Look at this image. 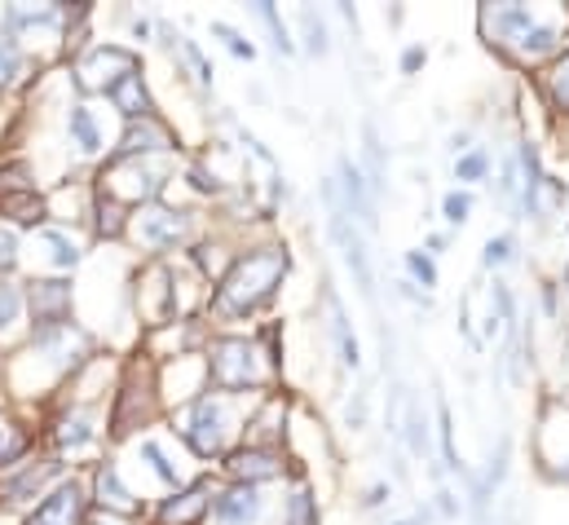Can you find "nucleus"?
I'll return each instance as SVG.
<instances>
[{
  "label": "nucleus",
  "mask_w": 569,
  "mask_h": 525,
  "mask_svg": "<svg viewBox=\"0 0 569 525\" xmlns=\"http://www.w3.org/2000/svg\"><path fill=\"white\" fill-rule=\"evenodd\" d=\"M283 274H287V256H283V252H257V256H248V261H239V265L230 270V278H226V287H221L217 305H221L226 313H248V309H257V305L278 287Z\"/></svg>",
  "instance_id": "1"
},
{
  "label": "nucleus",
  "mask_w": 569,
  "mask_h": 525,
  "mask_svg": "<svg viewBox=\"0 0 569 525\" xmlns=\"http://www.w3.org/2000/svg\"><path fill=\"white\" fill-rule=\"evenodd\" d=\"M230 420H226V402H213V398H204V402H195V411H190V420H185V437H190V446H195L200 455H217L221 446H226V429Z\"/></svg>",
  "instance_id": "2"
},
{
  "label": "nucleus",
  "mask_w": 569,
  "mask_h": 525,
  "mask_svg": "<svg viewBox=\"0 0 569 525\" xmlns=\"http://www.w3.org/2000/svg\"><path fill=\"white\" fill-rule=\"evenodd\" d=\"M213 376L226 385V389H243L257 380V354L248 340H221L217 354H213Z\"/></svg>",
  "instance_id": "3"
},
{
  "label": "nucleus",
  "mask_w": 569,
  "mask_h": 525,
  "mask_svg": "<svg viewBox=\"0 0 569 525\" xmlns=\"http://www.w3.org/2000/svg\"><path fill=\"white\" fill-rule=\"evenodd\" d=\"M80 503H84L80 486L67 481V486H58V490H54V494L32 512L27 525H76V521H80Z\"/></svg>",
  "instance_id": "4"
},
{
  "label": "nucleus",
  "mask_w": 569,
  "mask_h": 525,
  "mask_svg": "<svg viewBox=\"0 0 569 525\" xmlns=\"http://www.w3.org/2000/svg\"><path fill=\"white\" fill-rule=\"evenodd\" d=\"M261 507H265V499L257 486H235L217 499V521L221 525H252V521H261Z\"/></svg>",
  "instance_id": "5"
},
{
  "label": "nucleus",
  "mask_w": 569,
  "mask_h": 525,
  "mask_svg": "<svg viewBox=\"0 0 569 525\" xmlns=\"http://www.w3.org/2000/svg\"><path fill=\"white\" fill-rule=\"evenodd\" d=\"M67 305H71V292L62 283H36L32 287V313H36L41 327L67 322Z\"/></svg>",
  "instance_id": "6"
},
{
  "label": "nucleus",
  "mask_w": 569,
  "mask_h": 525,
  "mask_svg": "<svg viewBox=\"0 0 569 525\" xmlns=\"http://www.w3.org/2000/svg\"><path fill=\"white\" fill-rule=\"evenodd\" d=\"M137 235H141V243H150V248H168V243L181 239V221H177L172 213H141Z\"/></svg>",
  "instance_id": "7"
},
{
  "label": "nucleus",
  "mask_w": 569,
  "mask_h": 525,
  "mask_svg": "<svg viewBox=\"0 0 569 525\" xmlns=\"http://www.w3.org/2000/svg\"><path fill=\"white\" fill-rule=\"evenodd\" d=\"M106 98L128 115V119H137V115H146L150 111V102H146V89H141V76L133 71V76H124L120 84H111L106 89Z\"/></svg>",
  "instance_id": "8"
},
{
  "label": "nucleus",
  "mask_w": 569,
  "mask_h": 525,
  "mask_svg": "<svg viewBox=\"0 0 569 525\" xmlns=\"http://www.w3.org/2000/svg\"><path fill=\"white\" fill-rule=\"evenodd\" d=\"M98 503H102V507H115V512H133V507H137V499L124 490V481H120L115 468H102V472H98Z\"/></svg>",
  "instance_id": "9"
},
{
  "label": "nucleus",
  "mask_w": 569,
  "mask_h": 525,
  "mask_svg": "<svg viewBox=\"0 0 569 525\" xmlns=\"http://www.w3.org/2000/svg\"><path fill=\"white\" fill-rule=\"evenodd\" d=\"M71 141H76L84 155H93V150L102 146V133H98V119H93L89 106H76V111H71Z\"/></svg>",
  "instance_id": "10"
},
{
  "label": "nucleus",
  "mask_w": 569,
  "mask_h": 525,
  "mask_svg": "<svg viewBox=\"0 0 569 525\" xmlns=\"http://www.w3.org/2000/svg\"><path fill=\"white\" fill-rule=\"evenodd\" d=\"M159 146H168V137H163L155 124H141V128L133 124V128L124 133V146H120V150H124V155H146V150H159Z\"/></svg>",
  "instance_id": "11"
},
{
  "label": "nucleus",
  "mask_w": 569,
  "mask_h": 525,
  "mask_svg": "<svg viewBox=\"0 0 569 525\" xmlns=\"http://www.w3.org/2000/svg\"><path fill=\"white\" fill-rule=\"evenodd\" d=\"M41 248L49 252V261H54L58 270H71V265L80 261V248H76L67 235H58V230H45V235H41Z\"/></svg>",
  "instance_id": "12"
},
{
  "label": "nucleus",
  "mask_w": 569,
  "mask_h": 525,
  "mask_svg": "<svg viewBox=\"0 0 569 525\" xmlns=\"http://www.w3.org/2000/svg\"><path fill=\"white\" fill-rule=\"evenodd\" d=\"M200 512H204V490H190V494H181L177 503L163 507V525H190Z\"/></svg>",
  "instance_id": "13"
},
{
  "label": "nucleus",
  "mask_w": 569,
  "mask_h": 525,
  "mask_svg": "<svg viewBox=\"0 0 569 525\" xmlns=\"http://www.w3.org/2000/svg\"><path fill=\"white\" fill-rule=\"evenodd\" d=\"M58 472V464H45V468H27L23 477H10V481H0V494L5 499H23V494H32L45 477H54Z\"/></svg>",
  "instance_id": "14"
},
{
  "label": "nucleus",
  "mask_w": 569,
  "mask_h": 525,
  "mask_svg": "<svg viewBox=\"0 0 569 525\" xmlns=\"http://www.w3.org/2000/svg\"><path fill=\"white\" fill-rule=\"evenodd\" d=\"M230 472H235V477H270V472H274V459H270L265 450H239V455L230 459Z\"/></svg>",
  "instance_id": "15"
},
{
  "label": "nucleus",
  "mask_w": 569,
  "mask_h": 525,
  "mask_svg": "<svg viewBox=\"0 0 569 525\" xmlns=\"http://www.w3.org/2000/svg\"><path fill=\"white\" fill-rule=\"evenodd\" d=\"M58 442H62V446H71V450L89 446V442H93V424H89V415H71V420H62Z\"/></svg>",
  "instance_id": "16"
},
{
  "label": "nucleus",
  "mask_w": 569,
  "mask_h": 525,
  "mask_svg": "<svg viewBox=\"0 0 569 525\" xmlns=\"http://www.w3.org/2000/svg\"><path fill=\"white\" fill-rule=\"evenodd\" d=\"M141 459L155 468V477H159V481H168V486H177V481H181V472L168 464V455H163V446H159V442H141Z\"/></svg>",
  "instance_id": "17"
},
{
  "label": "nucleus",
  "mask_w": 569,
  "mask_h": 525,
  "mask_svg": "<svg viewBox=\"0 0 569 525\" xmlns=\"http://www.w3.org/2000/svg\"><path fill=\"white\" fill-rule=\"evenodd\" d=\"M547 89H551V98H556V106H565L569 111V54L556 62V71L547 76Z\"/></svg>",
  "instance_id": "18"
},
{
  "label": "nucleus",
  "mask_w": 569,
  "mask_h": 525,
  "mask_svg": "<svg viewBox=\"0 0 569 525\" xmlns=\"http://www.w3.org/2000/svg\"><path fill=\"white\" fill-rule=\"evenodd\" d=\"M455 178H459V182H481V178H486V155H481V150L464 155V159L455 163Z\"/></svg>",
  "instance_id": "19"
},
{
  "label": "nucleus",
  "mask_w": 569,
  "mask_h": 525,
  "mask_svg": "<svg viewBox=\"0 0 569 525\" xmlns=\"http://www.w3.org/2000/svg\"><path fill=\"white\" fill-rule=\"evenodd\" d=\"M19 309H23V296H19L14 287H5V283H0V331H5V327H14Z\"/></svg>",
  "instance_id": "20"
},
{
  "label": "nucleus",
  "mask_w": 569,
  "mask_h": 525,
  "mask_svg": "<svg viewBox=\"0 0 569 525\" xmlns=\"http://www.w3.org/2000/svg\"><path fill=\"white\" fill-rule=\"evenodd\" d=\"M335 335H340V354H344V367H357V340L349 335V327H344V313L335 309Z\"/></svg>",
  "instance_id": "21"
},
{
  "label": "nucleus",
  "mask_w": 569,
  "mask_h": 525,
  "mask_svg": "<svg viewBox=\"0 0 569 525\" xmlns=\"http://www.w3.org/2000/svg\"><path fill=\"white\" fill-rule=\"evenodd\" d=\"M14 71H19V45L10 36H0V84H5Z\"/></svg>",
  "instance_id": "22"
},
{
  "label": "nucleus",
  "mask_w": 569,
  "mask_h": 525,
  "mask_svg": "<svg viewBox=\"0 0 569 525\" xmlns=\"http://www.w3.org/2000/svg\"><path fill=\"white\" fill-rule=\"evenodd\" d=\"M442 213H446V221H455V226H464V221H468V213H473V199H468V195H446V204H442Z\"/></svg>",
  "instance_id": "23"
},
{
  "label": "nucleus",
  "mask_w": 569,
  "mask_h": 525,
  "mask_svg": "<svg viewBox=\"0 0 569 525\" xmlns=\"http://www.w3.org/2000/svg\"><path fill=\"white\" fill-rule=\"evenodd\" d=\"M213 32H217V36H221V41H226V49H230V54H239V58H252V54H257V49H252V45H248V41H243V36H239V32H230V27H226V23H217V27H213Z\"/></svg>",
  "instance_id": "24"
},
{
  "label": "nucleus",
  "mask_w": 569,
  "mask_h": 525,
  "mask_svg": "<svg viewBox=\"0 0 569 525\" xmlns=\"http://www.w3.org/2000/svg\"><path fill=\"white\" fill-rule=\"evenodd\" d=\"M19 261V239L10 230H0V270H14Z\"/></svg>",
  "instance_id": "25"
},
{
  "label": "nucleus",
  "mask_w": 569,
  "mask_h": 525,
  "mask_svg": "<svg viewBox=\"0 0 569 525\" xmlns=\"http://www.w3.org/2000/svg\"><path fill=\"white\" fill-rule=\"evenodd\" d=\"M407 265H411V274H416V278H424V287H433V283H437V270H433V261H424L420 252H411V256H407Z\"/></svg>",
  "instance_id": "26"
},
{
  "label": "nucleus",
  "mask_w": 569,
  "mask_h": 525,
  "mask_svg": "<svg viewBox=\"0 0 569 525\" xmlns=\"http://www.w3.org/2000/svg\"><path fill=\"white\" fill-rule=\"evenodd\" d=\"M512 256V239H490L486 243V265H503Z\"/></svg>",
  "instance_id": "27"
},
{
  "label": "nucleus",
  "mask_w": 569,
  "mask_h": 525,
  "mask_svg": "<svg viewBox=\"0 0 569 525\" xmlns=\"http://www.w3.org/2000/svg\"><path fill=\"white\" fill-rule=\"evenodd\" d=\"M10 450H19V442L10 437V429H5V424H0V455H10Z\"/></svg>",
  "instance_id": "28"
},
{
  "label": "nucleus",
  "mask_w": 569,
  "mask_h": 525,
  "mask_svg": "<svg viewBox=\"0 0 569 525\" xmlns=\"http://www.w3.org/2000/svg\"><path fill=\"white\" fill-rule=\"evenodd\" d=\"M420 62H424V54H420V49H411V54H407V71H416Z\"/></svg>",
  "instance_id": "29"
},
{
  "label": "nucleus",
  "mask_w": 569,
  "mask_h": 525,
  "mask_svg": "<svg viewBox=\"0 0 569 525\" xmlns=\"http://www.w3.org/2000/svg\"><path fill=\"white\" fill-rule=\"evenodd\" d=\"M98 525H115V521H98Z\"/></svg>",
  "instance_id": "30"
},
{
  "label": "nucleus",
  "mask_w": 569,
  "mask_h": 525,
  "mask_svg": "<svg viewBox=\"0 0 569 525\" xmlns=\"http://www.w3.org/2000/svg\"><path fill=\"white\" fill-rule=\"evenodd\" d=\"M402 525H411V521H402Z\"/></svg>",
  "instance_id": "31"
}]
</instances>
